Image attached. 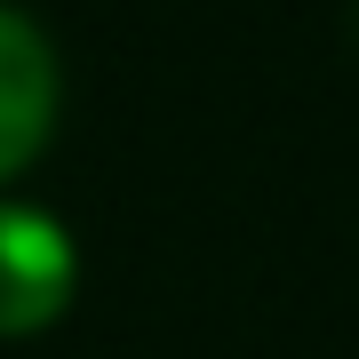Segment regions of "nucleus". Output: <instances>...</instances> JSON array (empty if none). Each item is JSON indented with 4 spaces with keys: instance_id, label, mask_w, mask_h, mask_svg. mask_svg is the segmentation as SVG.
Masks as SVG:
<instances>
[{
    "instance_id": "obj_1",
    "label": "nucleus",
    "mask_w": 359,
    "mask_h": 359,
    "mask_svg": "<svg viewBox=\"0 0 359 359\" xmlns=\"http://www.w3.org/2000/svg\"><path fill=\"white\" fill-rule=\"evenodd\" d=\"M72 240L48 208L0 200V335H32L72 304Z\"/></svg>"
},
{
    "instance_id": "obj_2",
    "label": "nucleus",
    "mask_w": 359,
    "mask_h": 359,
    "mask_svg": "<svg viewBox=\"0 0 359 359\" xmlns=\"http://www.w3.org/2000/svg\"><path fill=\"white\" fill-rule=\"evenodd\" d=\"M56 120V56L25 8L0 0V176H16Z\"/></svg>"
}]
</instances>
